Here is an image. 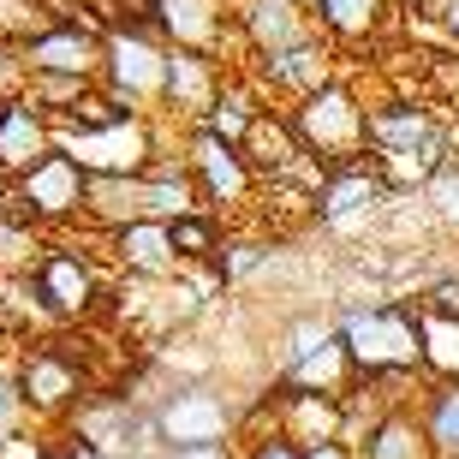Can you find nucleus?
<instances>
[{"label":"nucleus","instance_id":"f257e3e1","mask_svg":"<svg viewBox=\"0 0 459 459\" xmlns=\"http://www.w3.org/2000/svg\"><path fill=\"white\" fill-rule=\"evenodd\" d=\"M30 310H36V323H48V328H90L96 316H108V292H114L119 274L108 269V256L102 251H78L66 233L48 238L42 251H36L30 263Z\"/></svg>","mask_w":459,"mask_h":459},{"label":"nucleus","instance_id":"f03ea898","mask_svg":"<svg viewBox=\"0 0 459 459\" xmlns=\"http://www.w3.org/2000/svg\"><path fill=\"white\" fill-rule=\"evenodd\" d=\"M13 376H18V394H24L30 418H42L48 429L72 424V411L84 406L90 394H102L96 352H90L84 341L72 346L66 334H36V341H24Z\"/></svg>","mask_w":459,"mask_h":459},{"label":"nucleus","instance_id":"7ed1b4c3","mask_svg":"<svg viewBox=\"0 0 459 459\" xmlns=\"http://www.w3.org/2000/svg\"><path fill=\"white\" fill-rule=\"evenodd\" d=\"M84 204H90V173L78 168V155L48 150L30 173H18V186L0 197V215L24 233L60 238L72 227H84Z\"/></svg>","mask_w":459,"mask_h":459},{"label":"nucleus","instance_id":"20e7f679","mask_svg":"<svg viewBox=\"0 0 459 459\" xmlns=\"http://www.w3.org/2000/svg\"><path fill=\"white\" fill-rule=\"evenodd\" d=\"M334 328H341V341H346V352H352L358 376L424 370V341H418V305H411V299L346 305Z\"/></svg>","mask_w":459,"mask_h":459},{"label":"nucleus","instance_id":"39448f33","mask_svg":"<svg viewBox=\"0 0 459 459\" xmlns=\"http://www.w3.org/2000/svg\"><path fill=\"white\" fill-rule=\"evenodd\" d=\"M292 132L305 143L316 161L328 168H341V161H358V155H370V102L352 90V78H334V84L310 90L305 102H292Z\"/></svg>","mask_w":459,"mask_h":459},{"label":"nucleus","instance_id":"423d86ee","mask_svg":"<svg viewBox=\"0 0 459 459\" xmlns=\"http://www.w3.org/2000/svg\"><path fill=\"white\" fill-rule=\"evenodd\" d=\"M179 155H186L191 179L204 191V209H215L227 227L251 215V204L263 197V179H256V168L245 161L238 143L204 132V126H179Z\"/></svg>","mask_w":459,"mask_h":459},{"label":"nucleus","instance_id":"0eeeda50","mask_svg":"<svg viewBox=\"0 0 459 459\" xmlns=\"http://www.w3.org/2000/svg\"><path fill=\"white\" fill-rule=\"evenodd\" d=\"M60 150L78 155L84 173H150L161 161V114H119L108 126H54Z\"/></svg>","mask_w":459,"mask_h":459},{"label":"nucleus","instance_id":"6e6552de","mask_svg":"<svg viewBox=\"0 0 459 459\" xmlns=\"http://www.w3.org/2000/svg\"><path fill=\"white\" fill-rule=\"evenodd\" d=\"M96 84L132 114H161V90H168V42L150 24H119L108 30L102 78Z\"/></svg>","mask_w":459,"mask_h":459},{"label":"nucleus","instance_id":"1a4fd4ad","mask_svg":"<svg viewBox=\"0 0 459 459\" xmlns=\"http://www.w3.org/2000/svg\"><path fill=\"white\" fill-rule=\"evenodd\" d=\"M245 72L256 78V90L269 96L274 108H292L305 102L310 90H323L341 78V42L328 30L305 36V42H287V48H269V54H245Z\"/></svg>","mask_w":459,"mask_h":459},{"label":"nucleus","instance_id":"9d476101","mask_svg":"<svg viewBox=\"0 0 459 459\" xmlns=\"http://www.w3.org/2000/svg\"><path fill=\"white\" fill-rule=\"evenodd\" d=\"M155 424H161V442L173 447H227L238 429V411L215 382H179V388L155 406Z\"/></svg>","mask_w":459,"mask_h":459},{"label":"nucleus","instance_id":"9b49d317","mask_svg":"<svg viewBox=\"0 0 459 459\" xmlns=\"http://www.w3.org/2000/svg\"><path fill=\"white\" fill-rule=\"evenodd\" d=\"M30 72H72V78H102V54H108V30L96 18H84L78 6H60L54 24L18 42Z\"/></svg>","mask_w":459,"mask_h":459},{"label":"nucleus","instance_id":"f8f14e48","mask_svg":"<svg viewBox=\"0 0 459 459\" xmlns=\"http://www.w3.org/2000/svg\"><path fill=\"white\" fill-rule=\"evenodd\" d=\"M143 24L161 42H173V48L221 54V42H227L245 60V42H238V24H233V6L227 0H143Z\"/></svg>","mask_w":459,"mask_h":459},{"label":"nucleus","instance_id":"ddd939ff","mask_svg":"<svg viewBox=\"0 0 459 459\" xmlns=\"http://www.w3.org/2000/svg\"><path fill=\"white\" fill-rule=\"evenodd\" d=\"M394 197L400 191L382 179V168H376L370 155H358V161L328 168V179L316 186V215L310 221L316 227H358V221H370V215H382Z\"/></svg>","mask_w":459,"mask_h":459},{"label":"nucleus","instance_id":"4468645a","mask_svg":"<svg viewBox=\"0 0 459 459\" xmlns=\"http://www.w3.org/2000/svg\"><path fill=\"white\" fill-rule=\"evenodd\" d=\"M227 60L221 54H204V48H173L168 42V90H161V119L173 126H204V114L215 108L227 84Z\"/></svg>","mask_w":459,"mask_h":459},{"label":"nucleus","instance_id":"2eb2a0df","mask_svg":"<svg viewBox=\"0 0 459 459\" xmlns=\"http://www.w3.org/2000/svg\"><path fill=\"white\" fill-rule=\"evenodd\" d=\"M102 256L114 274H137V281H173V274H186V263L173 251V227L150 221V215L102 233Z\"/></svg>","mask_w":459,"mask_h":459},{"label":"nucleus","instance_id":"dca6fc26","mask_svg":"<svg viewBox=\"0 0 459 459\" xmlns=\"http://www.w3.org/2000/svg\"><path fill=\"white\" fill-rule=\"evenodd\" d=\"M233 24H238L245 54H269V48H287V42H305V36L323 30L305 0H245L233 13Z\"/></svg>","mask_w":459,"mask_h":459},{"label":"nucleus","instance_id":"f3484780","mask_svg":"<svg viewBox=\"0 0 459 459\" xmlns=\"http://www.w3.org/2000/svg\"><path fill=\"white\" fill-rule=\"evenodd\" d=\"M48 150H60L54 119L30 96H0V168L18 179V173H30Z\"/></svg>","mask_w":459,"mask_h":459},{"label":"nucleus","instance_id":"a211bd4d","mask_svg":"<svg viewBox=\"0 0 459 459\" xmlns=\"http://www.w3.org/2000/svg\"><path fill=\"white\" fill-rule=\"evenodd\" d=\"M143 215V173H90V204H84V227L114 233V227Z\"/></svg>","mask_w":459,"mask_h":459},{"label":"nucleus","instance_id":"6ab92c4d","mask_svg":"<svg viewBox=\"0 0 459 459\" xmlns=\"http://www.w3.org/2000/svg\"><path fill=\"white\" fill-rule=\"evenodd\" d=\"M310 13H316V24H323L341 48H358V42H370L382 24H388L394 0H305Z\"/></svg>","mask_w":459,"mask_h":459},{"label":"nucleus","instance_id":"aec40b11","mask_svg":"<svg viewBox=\"0 0 459 459\" xmlns=\"http://www.w3.org/2000/svg\"><path fill=\"white\" fill-rule=\"evenodd\" d=\"M364 459H436L424 411H388V418L364 436Z\"/></svg>","mask_w":459,"mask_h":459},{"label":"nucleus","instance_id":"412c9836","mask_svg":"<svg viewBox=\"0 0 459 459\" xmlns=\"http://www.w3.org/2000/svg\"><path fill=\"white\" fill-rule=\"evenodd\" d=\"M418 341H424V376L429 382H459V316L418 305Z\"/></svg>","mask_w":459,"mask_h":459},{"label":"nucleus","instance_id":"4be33fe9","mask_svg":"<svg viewBox=\"0 0 459 459\" xmlns=\"http://www.w3.org/2000/svg\"><path fill=\"white\" fill-rule=\"evenodd\" d=\"M168 227H173V251H179L186 269H209L215 251H221V238H227V221L215 209H191V215H179V221H168Z\"/></svg>","mask_w":459,"mask_h":459},{"label":"nucleus","instance_id":"5701e85b","mask_svg":"<svg viewBox=\"0 0 459 459\" xmlns=\"http://www.w3.org/2000/svg\"><path fill=\"white\" fill-rule=\"evenodd\" d=\"M418 411H424V429L436 442V459H459V382H429Z\"/></svg>","mask_w":459,"mask_h":459},{"label":"nucleus","instance_id":"b1692460","mask_svg":"<svg viewBox=\"0 0 459 459\" xmlns=\"http://www.w3.org/2000/svg\"><path fill=\"white\" fill-rule=\"evenodd\" d=\"M418 209L429 215V227H436L442 238H459V155H454V161H442L436 179L418 191Z\"/></svg>","mask_w":459,"mask_h":459},{"label":"nucleus","instance_id":"393cba45","mask_svg":"<svg viewBox=\"0 0 459 459\" xmlns=\"http://www.w3.org/2000/svg\"><path fill=\"white\" fill-rule=\"evenodd\" d=\"M54 0H0V36L6 42H30L42 24H54Z\"/></svg>","mask_w":459,"mask_h":459},{"label":"nucleus","instance_id":"a878e982","mask_svg":"<svg viewBox=\"0 0 459 459\" xmlns=\"http://www.w3.org/2000/svg\"><path fill=\"white\" fill-rule=\"evenodd\" d=\"M227 447H233L238 459H310V447L281 436V429H238Z\"/></svg>","mask_w":459,"mask_h":459},{"label":"nucleus","instance_id":"bb28decb","mask_svg":"<svg viewBox=\"0 0 459 459\" xmlns=\"http://www.w3.org/2000/svg\"><path fill=\"white\" fill-rule=\"evenodd\" d=\"M30 424V406H24V394H18V376L0 364V447H13Z\"/></svg>","mask_w":459,"mask_h":459},{"label":"nucleus","instance_id":"cd10ccee","mask_svg":"<svg viewBox=\"0 0 459 459\" xmlns=\"http://www.w3.org/2000/svg\"><path fill=\"white\" fill-rule=\"evenodd\" d=\"M310 459H364V447H358V442H316Z\"/></svg>","mask_w":459,"mask_h":459},{"label":"nucleus","instance_id":"c85d7f7f","mask_svg":"<svg viewBox=\"0 0 459 459\" xmlns=\"http://www.w3.org/2000/svg\"><path fill=\"white\" fill-rule=\"evenodd\" d=\"M215 459H238V454H233V447H221V454H215Z\"/></svg>","mask_w":459,"mask_h":459},{"label":"nucleus","instance_id":"c756f323","mask_svg":"<svg viewBox=\"0 0 459 459\" xmlns=\"http://www.w3.org/2000/svg\"><path fill=\"white\" fill-rule=\"evenodd\" d=\"M0 323H6V316H0Z\"/></svg>","mask_w":459,"mask_h":459}]
</instances>
